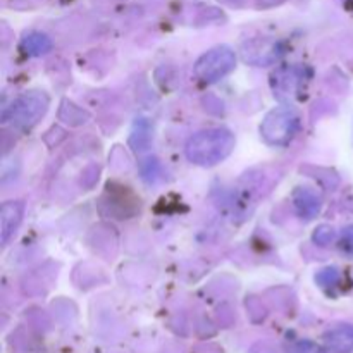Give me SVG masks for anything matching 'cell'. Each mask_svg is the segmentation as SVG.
<instances>
[{
  "label": "cell",
  "instance_id": "1",
  "mask_svg": "<svg viewBox=\"0 0 353 353\" xmlns=\"http://www.w3.org/2000/svg\"><path fill=\"white\" fill-rule=\"evenodd\" d=\"M234 148V134L224 128H210L193 134L186 143V157L202 168H212L223 162Z\"/></svg>",
  "mask_w": 353,
  "mask_h": 353
},
{
  "label": "cell",
  "instance_id": "2",
  "mask_svg": "<svg viewBox=\"0 0 353 353\" xmlns=\"http://www.w3.org/2000/svg\"><path fill=\"white\" fill-rule=\"evenodd\" d=\"M48 95L45 92H28L17 97L2 112V123L10 124L16 130H30L48 109Z\"/></svg>",
  "mask_w": 353,
  "mask_h": 353
},
{
  "label": "cell",
  "instance_id": "3",
  "mask_svg": "<svg viewBox=\"0 0 353 353\" xmlns=\"http://www.w3.org/2000/svg\"><path fill=\"white\" fill-rule=\"evenodd\" d=\"M300 128V117L292 107H278L264 117L261 134L269 145L286 147L295 138Z\"/></svg>",
  "mask_w": 353,
  "mask_h": 353
},
{
  "label": "cell",
  "instance_id": "4",
  "mask_svg": "<svg viewBox=\"0 0 353 353\" xmlns=\"http://www.w3.org/2000/svg\"><path fill=\"white\" fill-rule=\"evenodd\" d=\"M236 65V55L230 47H216L195 62V76L203 83H216L230 74Z\"/></svg>",
  "mask_w": 353,
  "mask_h": 353
},
{
  "label": "cell",
  "instance_id": "5",
  "mask_svg": "<svg viewBox=\"0 0 353 353\" xmlns=\"http://www.w3.org/2000/svg\"><path fill=\"white\" fill-rule=\"evenodd\" d=\"M303 71L299 68H283L272 76V88H274V95L278 99L290 100L292 97L296 95L302 83Z\"/></svg>",
  "mask_w": 353,
  "mask_h": 353
},
{
  "label": "cell",
  "instance_id": "6",
  "mask_svg": "<svg viewBox=\"0 0 353 353\" xmlns=\"http://www.w3.org/2000/svg\"><path fill=\"white\" fill-rule=\"evenodd\" d=\"M24 203L23 202H6L0 210V238L2 245H7V241L12 238L16 230L19 228L23 221Z\"/></svg>",
  "mask_w": 353,
  "mask_h": 353
},
{
  "label": "cell",
  "instance_id": "7",
  "mask_svg": "<svg viewBox=\"0 0 353 353\" xmlns=\"http://www.w3.org/2000/svg\"><path fill=\"white\" fill-rule=\"evenodd\" d=\"M293 205H295L296 212H299V216L302 219L310 221L319 216L323 202H321L319 195L316 192H312V190L299 188L293 193Z\"/></svg>",
  "mask_w": 353,
  "mask_h": 353
},
{
  "label": "cell",
  "instance_id": "8",
  "mask_svg": "<svg viewBox=\"0 0 353 353\" xmlns=\"http://www.w3.org/2000/svg\"><path fill=\"white\" fill-rule=\"evenodd\" d=\"M324 341L327 347L336 353H352L353 352V326L352 324H341L333 327L324 334Z\"/></svg>",
  "mask_w": 353,
  "mask_h": 353
},
{
  "label": "cell",
  "instance_id": "9",
  "mask_svg": "<svg viewBox=\"0 0 353 353\" xmlns=\"http://www.w3.org/2000/svg\"><path fill=\"white\" fill-rule=\"evenodd\" d=\"M243 57L247 62L252 64L264 65L271 64L279 57V47L276 43H265V45H245Z\"/></svg>",
  "mask_w": 353,
  "mask_h": 353
},
{
  "label": "cell",
  "instance_id": "10",
  "mask_svg": "<svg viewBox=\"0 0 353 353\" xmlns=\"http://www.w3.org/2000/svg\"><path fill=\"white\" fill-rule=\"evenodd\" d=\"M21 50L33 57H40L52 50V40L40 31H31L21 40Z\"/></svg>",
  "mask_w": 353,
  "mask_h": 353
},
{
  "label": "cell",
  "instance_id": "11",
  "mask_svg": "<svg viewBox=\"0 0 353 353\" xmlns=\"http://www.w3.org/2000/svg\"><path fill=\"white\" fill-rule=\"evenodd\" d=\"M316 281L319 283L323 288H333V286H336L338 283H340V272L334 268L324 269V271H321L319 274L316 276Z\"/></svg>",
  "mask_w": 353,
  "mask_h": 353
},
{
  "label": "cell",
  "instance_id": "12",
  "mask_svg": "<svg viewBox=\"0 0 353 353\" xmlns=\"http://www.w3.org/2000/svg\"><path fill=\"white\" fill-rule=\"evenodd\" d=\"M334 238H336V233H334V230L331 226H319L316 230V233H314V241H316L317 245H321V247H327L330 243H333Z\"/></svg>",
  "mask_w": 353,
  "mask_h": 353
},
{
  "label": "cell",
  "instance_id": "13",
  "mask_svg": "<svg viewBox=\"0 0 353 353\" xmlns=\"http://www.w3.org/2000/svg\"><path fill=\"white\" fill-rule=\"evenodd\" d=\"M288 353H326L323 347H319L317 343L309 340H303V341H296L295 345L290 347Z\"/></svg>",
  "mask_w": 353,
  "mask_h": 353
},
{
  "label": "cell",
  "instance_id": "14",
  "mask_svg": "<svg viewBox=\"0 0 353 353\" xmlns=\"http://www.w3.org/2000/svg\"><path fill=\"white\" fill-rule=\"evenodd\" d=\"M341 250L353 254V226H348L341 234Z\"/></svg>",
  "mask_w": 353,
  "mask_h": 353
}]
</instances>
